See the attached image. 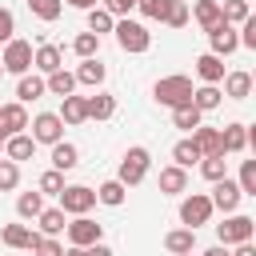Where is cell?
<instances>
[{"label": "cell", "instance_id": "cell-3", "mask_svg": "<svg viewBox=\"0 0 256 256\" xmlns=\"http://www.w3.org/2000/svg\"><path fill=\"white\" fill-rule=\"evenodd\" d=\"M116 44L124 48V52H132V56H140V52H148V44H152V32L144 28V24H136V20H116Z\"/></svg>", "mask_w": 256, "mask_h": 256}, {"label": "cell", "instance_id": "cell-55", "mask_svg": "<svg viewBox=\"0 0 256 256\" xmlns=\"http://www.w3.org/2000/svg\"><path fill=\"white\" fill-rule=\"evenodd\" d=\"M180 4H192V0H180Z\"/></svg>", "mask_w": 256, "mask_h": 256}, {"label": "cell", "instance_id": "cell-17", "mask_svg": "<svg viewBox=\"0 0 256 256\" xmlns=\"http://www.w3.org/2000/svg\"><path fill=\"white\" fill-rule=\"evenodd\" d=\"M220 104H224V92H220L216 84L192 88V108H196V112H212V108H220Z\"/></svg>", "mask_w": 256, "mask_h": 256}, {"label": "cell", "instance_id": "cell-27", "mask_svg": "<svg viewBox=\"0 0 256 256\" xmlns=\"http://www.w3.org/2000/svg\"><path fill=\"white\" fill-rule=\"evenodd\" d=\"M220 148H224V152H244V148H248V128H244V124H228V128L220 132Z\"/></svg>", "mask_w": 256, "mask_h": 256}, {"label": "cell", "instance_id": "cell-23", "mask_svg": "<svg viewBox=\"0 0 256 256\" xmlns=\"http://www.w3.org/2000/svg\"><path fill=\"white\" fill-rule=\"evenodd\" d=\"M164 248H168L172 256H184V252L196 248V232H192V228H172V232L164 236Z\"/></svg>", "mask_w": 256, "mask_h": 256}, {"label": "cell", "instance_id": "cell-14", "mask_svg": "<svg viewBox=\"0 0 256 256\" xmlns=\"http://www.w3.org/2000/svg\"><path fill=\"white\" fill-rule=\"evenodd\" d=\"M32 68H40L44 76L60 72V68H64V56H60V48H56V44H40V48L32 52Z\"/></svg>", "mask_w": 256, "mask_h": 256}, {"label": "cell", "instance_id": "cell-35", "mask_svg": "<svg viewBox=\"0 0 256 256\" xmlns=\"http://www.w3.org/2000/svg\"><path fill=\"white\" fill-rule=\"evenodd\" d=\"M112 28H116V16H112V12H104V8H88V32H92V36L112 32Z\"/></svg>", "mask_w": 256, "mask_h": 256}, {"label": "cell", "instance_id": "cell-25", "mask_svg": "<svg viewBox=\"0 0 256 256\" xmlns=\"http://www.w3.org/2000/svg\"><path fill=\"white\" fill-rule=\"evenodd\" d=\"M72 76H76V84H88V88H100V84H104V64H100V60L92 56V60H84V64H80V68H76Z\"/></svg>", "mask_w": 256, "mask_h": 256}, {"label": "cell", "instance_id": "cell-33", "mask_svg": "<svg viewBox=\"0 0 256 256\" xmlns=\"http://www.w3.org/2000/svg\"><path fill=\"white\" fill-rule=\"evenodd\" d=\"M220 16H224V24H244L252 16V8H248V0H220Z\"/></svg>", "mask_w": 256, "mask_h": 256}, {"label": "cell", "instance_id": "cell-39", "mask_svg": "<svg viewBox=\"0 0 256 256\" xmlns=\"http://www.w3.org/2000/svg\"><path fill=\"white\" fill-rule=\"evenodd\" d=\"M72 48H76V56H80V60H92V56L100 52V36H92V32H80V36L72 40Z\"/></svg>", "mask_w": 256, "mask_h": 256}, {"label": "cell", "instance_id": "cell-53", "mask_svg": "<svg viewBox=\"0 0 256 256\" xmlns=\"http://www.w3.org/2000/svg\"><path fill=\"white\" fill-rule=\"evenodd\" d=\"M64 256H88V248H72V244H68V248H64Z\"/></svg>", "mask_w": 256, "mask_h": 256}, {"label": "cell", "instance_id": "cell-21", "mask_svg": "<svg viewBox=\"0 0 256 256\" xmlns=\"http://www.w3.org/2000/svg\"><path fill=\"white\" fill-rule=\"evenodd\" d=\"M224 96H228V100L252 96V72H228V76H224Z\"/></svg>", "mask_w": 256, "mask_h": 256}, {"label": "cell", "instance_id": "cell-28", "mask_svg": "<svg viewBox=\"0 0 256 256\" xmlns=\"http://www.w3.org/2000/svg\"><path fill=\"white\" fill-rule=\"evenodd\" d=\"M72 88H76V76H72V72H64V68H60V72H52V76L44 80V92H52V96H60V100H64V96H72Z\"/></svg>", "mask_w": 256, "mask_h": 256}, {"label": "cell", "instance_id": "cell-36", "mask_svg": "<svg viewBox=\"0 0 256 256\" xmlns=\"http://www.w3.org/2000/svg\"><path fill=\"white\" fill-rule=\"evenodd\" d=\"M172 160H176V168H192V164L204 160V156H200V148H196L192 140H180V144L172 148Z\"/></svg>", "mask_w": 256, "mask_h": 256}, {"label": "cell", "instance_id": "cell-42", "mask_svg": "<svg viewBox=\"0 0 256 256\" xmlns=\"http://www.w3.org/2000/svg\"><path fill=\"white\" fill-rule=\"evenodd\" d=\"M16 184H20V164H12V160L0 156V192H12Z\"/></svg>", "mask_w": 256, "mask_h": 256}, {"label": "cell", "instance_id": "cell-13", "mask_svg": "<svg viewBox=\"0 0 256 256\" xmlns=\"http://www.w3.org/2000/svg\"><path fill=\"white\" fill-rule=\"evenodd\" d=\"M0 240H4L8 248H24V252H32V248L40 244V232H32L28 224H4Z\"/></svg>", "mask_w": 256, "mask_h": 256}, {"label": "cell", "instance_id": "cell-32", "mask_svg": "<svg viewBox=\"0 0 256 256\" xmlns=\"http://www.w3.org/2000/svg\"><path fill=\"white\" fill-rule=\"evenodd\" d=\"M36 220H40V236H60V232H64V224H68L60 208H44Z\"/></svg>", "mask_w": 256, "mask_h": 256}, {"label": "cell", "instance_id": "cell-1", "mask_svg": "<svg viewBox=\"0 0 256 256\" xmlns=\"http://www.w3.org/2000/svg\"><path fill=\"white\" fill-rule=\"evenodd\" d=\"M152 96L164 108H184V104H192V80L188 76H160L156 88H152Z\"/></svg>", "mask_w": 256, "mask_h": 256}, {"label": "cell", "instance_id": "cell-11", "mask_svg": "<svg viewBox=\"0 0 256 256\" xmlns=\"http://www.w3.org/2000/svg\"><path fill=\"white\" fill-rule=\"evenodd\" d=\"M208 200H212V208H220V212H228V216H232V212L240 208V200H244V196H240V188L224 176V180H216V188H212V196H208Z\"/></svg>", "mask_w": 256, "mask_h": 256}, {"label": "cell", "instance_id": "cell-5", "mask_svg": "<svg viewBox=\"0 0 256 256\" xmlns=\"http://www.w3.org/2000/svg\"><path fill=\"white\" fill-rule=\"evenodd\" d=\"M252 232H256V220H252V216H240V212H232L224 224H216V236H220V244H224V248L252 240Z\"/></svg>", "mask_w": 256, "mask_h": 256}, {"label": "cell", "instance_id": "cell-19", "mask_svg": "<svg viewBox=\"0 0 256 256\" xmlns=\"http://www.w3.org/2000/svg\"><path fill=\"white\" fill-rule=\"evenodd\" d=\"M192 16H196V24H200L204 32L216 28V24H224V16H220V0H196Z\"/></svg>", "mask_w": 256, "mask_h": 256}, {"label": "cell", "instance_id": "cell-4", "mask_svg": "<svg viewBox=\"0 0 256 256\" xmlns=\"http://www.w3.org/2000/svg\"><path fill=\"white\" fill-rule=\"evenodd\" d=\"M212 212H216V208H212V200H208L204 192H192V196L180 200V220H184V228H192V232H196L200 224H208Z\"/></svg>", "mask_w": 256, "mask_h": 256}, {"label": "cell", "instance_id": "cell-34", "mask_svg": "<svg viewBox=\"0 0 256 256\" xmlns=\"http://www.w3.org/2000/svg\"><path fill=\"white\" fill-rule=\"evenodd\" d=\"M16 212H20L24 220H36V216L44 212V196H40V192H20V200H16Z\"/></svg>", "mask_w": 256, "mask_h": 256}, {"label": "cell", "instance_id": "cell-40", "mask_svg": "<svg viewBox=\"0 0 256 256\" xmlns=\"http://www.w3.org/2000/svg\"><path fill=\"white\" fill-rule=\"evenodd\" d=\"M236 188H240V196H256V160H244V164H240Z\"/></svg>", "mask_w": 256, "mask_h": 256}, {"label": "cell", "instance_id": "cell-43", "mask_svg": "<svg viewBox=\"0 0 256 256\" xmlns=\"http://www.w3.org/2000/svg\"><path fill=\"white\" fill-rule=\"evenodd\" d=\"M136 8H140L148 20H160V24H164V16H168L172 0H136Z\"/></svg>", "mask_w": 256, "mask_h": 256}, {"label": "cell", "instance_id": "cell-29", "mask_svg": "<svg viewBox=\"0 0 256 256\" xmlns=\"http://www.w3.org/2000/svg\"><path fill=\"white\" fill-rule=\"evenodd\" d=\"M40 96H44V76H20V84H16V104L40 100Z\"/></svg>", "mask_w": 256, "mask_h": 256}, {"label": "cell", "instance_id": "cell-6", "mask_svg": "<svg viewBox=\"0 0 256 256\" xmlns=\"http://www.w3.org/2000/svg\"><path fill=\"white\" fill-rule=\"evenodd\" d=\"M0 64H4V72H12V76H28V68H32V44L12 36V40L4 44V56H0Z\"/></svg>", "mask_w": 256, "mask_h": 256}, {"label": "cell", "instance_id": "cell-44", "mask_svg": "<svg viewBox=\"0 0 256 256\" xmlns=\"http://www.w3.org/2000/svg\"><path fill=\"white\" fill-rule=\"evenodd\" d=\"M164 24H168V28H184V24H188V4L172 0V8H168V16H164Z\"/></svg>", "mask_w": 256, "mask_h": 256}, {"label": "cell", "instance_id": "cell-26", "mask_svg": "<svg viewBox=\"0 0 256 256\" xmlns=\"http://www.w3.org/2000/svg\"><path fill=\"white\" fill-rule=\"evenodd\" d=\"M84 104H88V120H108V116L116 112V96H108V92H96V96H88Z\"/></svg>", "mask_w": 256, "mask_h": 256}, {"label": "cell", "instance_id": "cell-51", "mask_svg": "<svg viewBox=\"0 0 256 256\" xmlns=\"http://www.w3.org/2000/svg\"><path fill=\"white\" fill-rule=\"evenodd\" d=\"M204 256H228V248H224V244H212V248H208Z\"/></svg>", "mask_w": 256, "mask_h": 256}, {"label": "cell", "instance_id": "cell-41", "mask_svg": "<svg viewBox=\"0 0 256 256\" xmlns=\"http://www.w3.org/2000/svg\"><path fill=\"white\" fill-rule=\"evenodd\" d=\"M36 188H40V196H60V192H64V172L48 168V172L40 176V184H36Z\"/></svg>", "mask_w": 256, "mask_h": 256}, {"label": "cell", "instance_id": "cell-7", "mask_svg": "<svg viewBox=\"0 0 256 256\" xmlns=\"http://www.w3.org/2000/svg\"><path fill=\"white\" fill-rule=\"evenodd\" d=\"M96 204V192L84 188V184H64L60 192V212L64 216H88V208Z\"/></svg>", "mask_w": 256, "mask_h": 256}, {"label": "cell", "instance_id": "cell-20", "mask_svg": "<svg viewBox=\"0 0 256 256\" xmlns=\"http://www.w3.org/2000/svg\"><path fill=\"white\" fill-rule=\"evenodd\" d=\"M196 76H200L204 84H220V80H224V60L212 56V52H204V56L196 60Z\"/></svg>", "mask_w": 256, "mask_h": 256}, {"label": "cell", "instance_id": "cell-9", "mask_svg": "<svg viewBox=\"0 0 256 256\" xmlns=\"http://www.w3.org/2000/svg\"><path fill=\"white\" fill-rule=\"evenodd\" d=\"M28 128H32V140H36V144H60V140H64V124H60L56 112H40Z\"/></svg>", "mask_w": 256, "mask_h": 256}, {"label": "cell", "instance_id": "cell-37", "mask_svg": "<svg viewBox=\"0 0 256 256\" xmlns=\"http://www.w3.org/2000/svg\"><path fill=\"white\" fill-rule=\"evenodd\" d=\"M200 172H204V180L216 184V180L228 176V160H224V156H204V160H200Z\"/></svg>", "mask_w": 256, "mask_h": 256}, {"label": "cell", "instance_id": "cell-16", "mask_svg": "<svg viewBox=\"0 0 256 256\" xmlns=\"http://www.w3.org/2000/svg\"><path fill=\"white\" fill-rule=\"evenodd\" d=\"M160 192H164V196H180V192H188V172L176 168V164L160 168Z\"/></svg>", "mask_w": 256, "mask_h": 256}, {"label": "cell", "instance_id": "cell-2", "mask_svg": "<svg viewBox=\"0 0 256 256\" xmlns=\"http://www.w3.org/2000/svg\"><path fill=\"white\" fill-rule=\"evenodd\" d=\"M148 164H152V156H148V148H128L124 152V160H120V172H116V180L124 184V188H136L144 176H148Z\"/></svg>", "mask_w": 256, "mask_h": 256}, {"label": "cell", "instance_id": "cell-45", "mask_svg": "<svg viewBox=\"0 0 256 256\" xmlns=\"http://www.w3.org/2000/svg\"><path fill=\"white\" fill-rule=\"evenodd\" d=\"M36 256H64V244L56 240V236H40V244L32 248Z\"/></svg>", "mask_w": 256, "mask_h": 256}, {"label": "cell", "instance_id": "cell-30", "mask_svg": "<svg viewBox=\"0 0 256 256\" xmlns=\"http://www.w3.org/2000/svg\"><path fill=\"white\" fill-rule=\"evenodd\" d=\"M124 196H128V188H124L120 180H104V184L96 188V200H100V204H108V208H120V204H124Z\"/></svg>", "mask_w": 256, "mask_h": 256}, {"label": "cell", "instance_id": "cell-22", "mask_svg": "<svg viewBox=\"0 0 256 256\" xmlns=\"http://www.w3.org/2000/svg\"><path fill=\"white\" fill-rule=\"evenodd\" d=\"M76 164H80V148H76V144H68V140L52 144V168H56V172H68V168H76Z\"/></svg>", "mask_w": 256, "mask_h": 256}, {"label": "cell", "instance_id": "cell-49", "mask_svg": "<svg viewBox=\"0 0 256 256\" xmlns=\"http://www.w3.org/2000/svg\"><path fill=\"white\" fill-rule=\"evenodd\" d=\"M228 256H256V248H252V240H244V244H236V252H228Z\"/></svg>", "mask_w": 256, "mask_h": 256}, {"label": "cell", "instance_id": "cell-54", "mask_svg": "<svg viewBox=\"0 0 256 256\" xmlns=\"http://www.w3.org/2000/svg\"><path fill=\"white\" fill-rule=\"evenodd\" d=\"M0 152H4V136H0Z\"/></svg>", "mask_w": 256, "mask_h": 256}, {"label": "cell", "instance_id": "cell-52", "mask_svg": "<svg viewBox=\"0 0 256 256\" xmlns=\"http://www.w3.org/2000/svg\"><path fill=\"white\" fill-rule=\"evenodd\" d=\"M68 4H72V8H84V12H88V8H96V0H68Z\"/></svg>", "mask_w": 256, "mask_h": 256}, {"label": "cell", "instance_id": "cell-46", "mask_svg": "<svg viewBox=\"0 0 256 256\" xmlns=\"http://www.w3.org/2000/svg\"><path fill=\"white\" fill-rule=\"evenodd\" d=\"M244 48H256V16H248L244 24H240V36H236Z\"/></svg>", "mask_w": 256, "mask_h": 256}, {"label": "cell", "instance_id": "cell-10", "mask_svg": "<svg viewBox=\"0 0 256 256\" xmlns=\"http://www.w3.org/2000/svg\"><path fill=\"white\" fill-rule=\"evenodd\" d=\"M208 44H212V56H232L236 48H240V40H236V28L232 24H216V28H208Z\"/></svg>", "mask_w": 256, "mask_h": 256}, {"label": "cell", "instance_id": "cell-15", "mask_svg": "<svg viewBox=\"0 0 256 256\" xmlns=\"http://www.w3.org/2000/svg\"><path fill=\"white\" fill-rule=\"evenodd\" d=\"M32 152H36V140H32L28 132H16V136H8V140H4V160H12V164L28 160Z\"/></svg>", "mask_w": 256, "mask_h": 256}, {"label": "cell", "instance_id": "cell-8", "mask_svg": "<svg viewBox=\"0 0 256 256\" xmlns=\"http://www.w3.org/2000/svg\"><path fill=\"white\" fill-rule=\"evenodd\" d=\"M64 232H68V244H72V248H92V244H100V236H104V228H100L96 220H88V216L68 220Z\"/></svg>", "mask_w": 256, "mask_h": 256}, {"label": "cell", "instance_id": "cell-38", "mask_svg": "<svg viewBox=\"0 0 256 256\" xmlns=\"http://www.w3.org/2000/svg\"><path fill=\"white\" fill-rule=\"evenodd\" d=\"M28 8H32V16H36V20L52 24V20L60 16V8H64V4H60V0H28Z\"/></svg>", "mask_w": 256, "mask_h": 256}, {"label": "cell", "instance_id": "cell-56", "mask_svg": "<svg viewBox=\"0 0 256 256\" xmlns=\"http://www.w3.org/2000/svg\"><path fill=\"white\" fill-rule=\"evenodd\" d=\"M184 256H192V252H184Z\"/></svg>", "mask_w": 256, "mask_h": 256}, {"label": "cell", "instance_id": "cell-57", "mask_svg": "<svg viewBox=\"0 0 256 256\" xmlns=\"http://www.w3.org/2000/svg\"><path fill=\"white\" fill-rule=\"evenodd\" d=\"M0 72H4V64H0Z\"/></svg>", "mask_w": 256, "mask_h": 256}, {"label": "cell", "instance_id": "cell-47", "mask_svg": "<svg viewBox=\"0 0 256 256\" xmlns=\"http://www.w3.org/2000/svg\"><path fill=\"white\" fill-rule=\"evenodd\" d=\"M12 32H16V16H12L8 8H0V44H8Z\"/></svg>", "mask_w": 256, "mask_h": 256}, {"label": "cell", "instance_id": "cell-50", "mask_svg": "<svg viewBox=\"0 0 256 256\" xmlns=\"http://www.w3.org/2000/svg\"><path fill=\"white\" fill-rule=\"evenodd\" d=\"M88 256H112V248H108V244H92V248H88Z\"/></svg>", "mask_w": 256, "mask_h": 256}, {"label": "cell", "instance_id": "cell-18", "mask_svg": "<svg viewBox=\"0 0 256 256\" xmlns=\"http://www.w3.org/2000/svg\"><path fill=\"white\" fill-rule=\"evenodd\" d=\"M192 144L200 148V156H224V148H220V128H196L192 132Z\"/></svg>", "mask_w": 256, "mask_h": 256}, {"label": "cell", "instance_id": "cell-48", "mask_svg": "<svg viewBox=\"0 0 256 256\" xmlns=\"http://www.w3.org/2000/svg\"><path fill=\"white\" fill-rule=\"evenodd\" d=\"M136 8V0H104V12H112V16H128Z\"/></svg>", "mask_w": 256, "mask_h": 256}, {"label": "cell", "instance_id": "cell-31", "mask_svg": "<svg viewBox=\"0 0 256 256\" xmlns=\"http://www.w3.org/2000/svg\"><path fill=\"white\" fill-rule=\"evenodd\" d=\"M172 124H176V128H184V132H196V128L204 124V112H196L192 104H184V108H172Z\"/></svg>", "mask_w": 256, "mask_h": 256}, {"label": "cell", "instance_id": "cell-12", "mask_svg": "<svg viewBox=\"0 0 256 256\" xmlns=\"http://www.w3.org/2000/svg\"><path fill=\"white\" fill-rule=\"evenodd\" d=\"M28 128V108L24 104H0V136H16Z\"/></svg>", "mask_w": 256, "mask_h": 256}, {"label": "cell", "instance_id": "cell-24", "mask_svg": "<svg viewBox=\"0 0 256 256\" xmlns=\"http://www.w3.org/2000/svg\"><path fill=\"white\" fill-rule=\"evenodd\" d=\"M56 116H60V124H84V120H88L84 96H64V108H60Z\"/></svg>", "mask_w": 256, "mask_h": 256}]
</instances>
